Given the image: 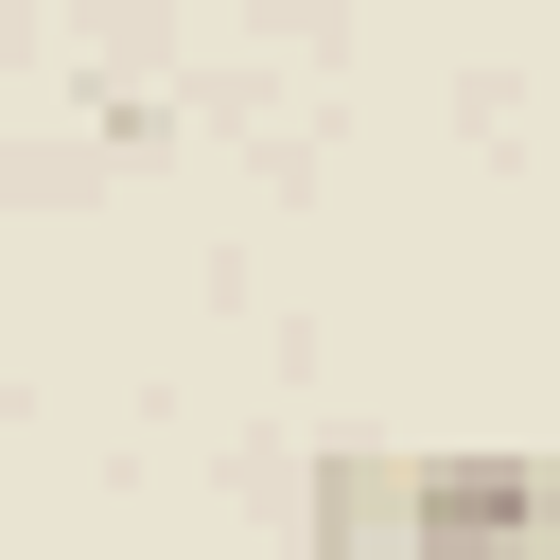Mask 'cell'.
Returning a JSON list of instances; mask_svg holds the SVG:
<instances>
[{"label": "cell", "instance_id": "6da1fadb", "mask_svg": "<svg viewBox=\"0 0 560 560\" xmlns=\"http://www.w3.org/2000/svg\"><path fill=\"white\" fill-rule=\"evenodd\" d=\"M315 542L332 560H542L560 542V472L508 438L455 455H315Z\"/></svg>", "mask_w": 560, "mask_h": 560}]
</instances>
